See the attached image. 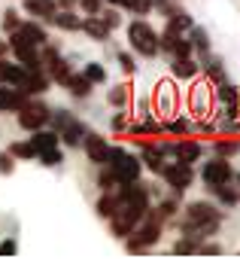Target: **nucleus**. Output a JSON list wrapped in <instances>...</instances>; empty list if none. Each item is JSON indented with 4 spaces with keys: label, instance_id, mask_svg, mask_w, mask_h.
<instances>
[{
    "label": "nucleus",
    "instance_id": "nucleus-1",
    "mask_svg": "<svg viewBox=\"0 0 240 259\" xmlns=\"http://www.w3.org/2000/svg\"><path fill=\"white\" fill-rule=\"evenodd\" d=\"M106 165L112 168V174L118 177V183H134V180H140V171H143L140 156L128 153L125 147H109Z\"/></svg>",
    "mask_w": 240,
    "mask_h": 259
},
{
    "label": "nucleus",
    "instance_id": "nucleus-2",
    "mask_svg": "<svg viewBox=\"0 0 240 259\" xmlns=\"http://www.w3.org/2000/svg\"><path fill=\"white\" fill-rule=\"evenodd\" d=\"M128 43H131V49H134L137 55H143V58L158 55V34H155V28H152L146 19H134V22L128 25Z\"/></svg>",
    "mask_w": 240,
    "mask_h": 259
},
{
    "label": "nucleus",
    "instance_id": "nucleus-3",
    "mask_svg": "<svg viewBox=\"0 0 240 259\" xmlns=\"http://www.w3.org/2000/svg\"><path fill=\"white\" fill-rule=\"evenodd\" d=\"M186 107H189V113H192L195 119L210 116V110H213V85H210L207 79L195 82V85L186 92Z\"/></svg>",
    "mask_w": 240,
    "mask_h": 259
},
{
    "label": "nucleus",
    "instance_id": "nucleus-4",
    "mask_svg": "<svg viewBox=\"0 0 240 259\" xmlns=\"http://www.w3.org/2000/svg\"><path fill=\"white\" fill-rule=\"evenodd\" d=\"M140 220H143V210L134 207V204H128V201H122V204L115 207V213L109 217V232H112L115 238H125V235H131V229H134Z\"/></svg>",
    "mask_w": 240,
    "mask_h": 259
},
{
    "label": "nucleus",
    "instance_id": "nucleus-5",
    "mask_svg": "<svg viewBox=\"0 0 240 259\" xmlns=\"http://www.w3.org/2000/svg\"><path fill=\"white\" fill-rule=\"evenodd\" d=\"M152 104H155L158 113H164V116H176V110H179V85H176V79H164V82H158Z\"/></svg>",
    "mask_w": 240,
    "mask_h": 259
},
{
    "label": "nucleus",
    "instance_id": "nucleus-6",
    "mask_svg": "<svg viewBox=\"0 0 240 259\" xmlns=\"http://www.w3.org/2000/svg\"><path fill=\"white\" fill-rule=\"evenodd\" d=\"M161 177H164V183H167L176 195L195 183V171H192V165H179V162H164Z\"/></svg>",
    "mask_w": 240,
    "mask_h": 259
},
{
    "label": "nucleus",
    "instance_id": "nucleus-7",
    "mask_svg": "<svg viewBox=\"0 0 240 259\" xmlns=\"http://www.w3.org/2000/svg\"><path fill=\"white\" fill-rule=\"evenodd\" d=\"M49 107L46 104H40V101H28L16 116H19V125L25 128V132H37V128H43V125H49Z\"/></svg>",
    "mask_w": 240,
    "mask_h": 259
},
{
    "label": "nucleus",
    "instance_id": "nucleus-8",
    "mask_svg": "<svg viewBox=\"0 0 240 259\" xmlns=\"http://www.w3.org/2000/svg\"><path fill=\"white\" fill-rule=\"evenodd\" d=\"M186 220L198 229H204L207 223H222V210H216V204L210 201H189L186 204Z\"/></svg>",
    "mask_w": 240,
    "mask_h": 259
},
{
    "label": "nucleus",
    "instance_id": "nucleus-9",
    "mask_svg": "<svg viewBox=\"0 0 240 259\" xmlns=\"http://www.w3.org/2000/svg\"><path fill=\"white\" fill-rule=\"evenodd\" d=\"M231 174H234V168H231L222 156H216L213 162H207V165L201 168V180H204V186H207V189L228 183V180H231Z\"/></svg>",
    "mask_w": 240,
    "mask_h": 259
},
{
    "label": "nucleus",
    "instance_id": "nucleus-10",
    "mask_svg": "<svg viewBox=\"0 0 240 259\" xmlns=\"http://www.w3.org/2000/svg\"><path fill=\"white\" fill-rule=\"evenodd\" d=\"M82 147H85V156H88V162H94V165H106V156H109V144H106V138L85 132V138H82Z\"/></svg>",
    "mask_w": 240,
    "mask_h": 259
},
{
    "label": "nucleus",
    "instance_id": "nucleus-11",
    "mask_svg": "<svg viewBox=\"0 0 240 259\" xmlns=\"http://www.w3.org/2000/svg\"><path fill=\"white\" fill-rule=\"evenodd\" d=\"M25 104H28V92L0 82V113H19Z\"/></svg>",
    "mask_w": 240,
    "mask_h": 259
},
{
    "label": "nucleus",
    "instance_id": "nucleus-12",
    "mask_svg": "<svg viewBox=\"0 0 240 259\" xmlns=\"http://www.w3.org/2000/svg\"><path fill=\"white\" fill-rule=\"evenodd\" d=\"M170 156L179 162V165H195L201 159V144L198 141H176L170 147Z\"/></svg>",
    "mask_w": 240,
    "mask_h": 259
},
{
    "label": "nucleus",
    "instance_id": "nucleus-13",
    "mask_svg": "<svg viewBox=\"0 0 240 259\" xmlns=\"http://www.w3.org/2000/svg\"><path fill=\"white\" fill-rule=\"evenodd\" d=\"M122 204V192H118V186H112V189H106V192H100V198H97V204H94V210H97V217H103V220H109L112 213H115V207Z\"/></svg>",
    "mask_w": 240,
    "mask_h": 259
},
{
    "label": "nucleus",
    "instance_id": "nucleus-14",
    "mask_svg": "<svg viewBox=\"0 0 240 259\" xmlns=\"http://www.w3.org/2000/svg\"><path fill=\"white\" fill-rule=\"evenodd\" d=\"M25 13L28 16H37L40 22H52L58 7H55V0H25Z\"/></svg>",
    "mask_w": 240,
    "mask_h": 259
},
{
    "label": "nucleus",
    "instance_id": "nucleus-15",
    "mask_svg": "<svg viewBox=\"0 0 240 259\" xmlns=\"http://www.w3.org/2000/svg\"><path fill=\"white\" fill-rule=\"evenodd\" d=\"M79 31H85L94 43H106V40H109V34H112V31L103 25V19H100V16H85V22H82V28H79Z\"/></svg>",
    "mask_w": 240,
    "mask_h": 259
},
{
    "label": "nucleus",
    "instance_id": "nucleus-16",
    "mask_svg": "<svg viewBox=\"0 0 240 259\" xmlns=\"http://www.w3.org/2000/svg\"><path fill=\"white\" fill-rule=\"evenodd\" d=\"M82 138H85V125H82L79 119H73L67 128H61V132H58V141H61L64 147H79Z\"/></svg>",
    "mask_w": 240,
    "mask_h": 259
},
{
    "label": "nucleus",
    "instance_id": "nucleus-17",
    "mask_svg": "<svg viewBox=\"0 0 240 259\" xmlns=\"http://www.w3.org/2000/svg\"><path fill=\"white\" fill-rule=\"evenodd\" d=\"M25 67L22 64H7V58H0V79H4L7 85H16V89H22V82H25Z\"/></svg>",
    "mask_w": 240,
    "mask_h": 259
},
{
    "label": "nucleus",
    "instance_id": "nucleus-18",
    "mask_svg": "<svg viewBox=\"0 0 240 259\" xmlns=\"http://www.w3.org/2000/svg\"><path fill=\"white\" fill-rule=\"evenodd\" d=\"M61 141H58V132H55V128H52V132H49V128L43 125V128H37V132H34V138H31V147L37 150V153H43V150H52V147H58Z\"/></svg>",
    "mask_w": 240,
    "mask_h": 259
},
{
    "label": "nucleus",
    "instance_id": "nucleus-19",
    "mask_svg": "<svg viewBox=\"0 0 240 259\" xmlns=\"http://www.w3.org/2000/svg\"><path fill=\"white\" fill-rule=\"evenodd\" d=\"M106 104L115 107V110H128V104H131V85H128V82L112 85V89L106 92Z\"/></svg>",
    "mask_w": 240,
    "mask_h": 259
},
{
    "label": "nucleus",
    "instance_id": "nucleus-20",
    "mask_svg": "<svg viewBox=\"0 0 240 259\" xmlns=\"http://www.w3.org/2000/svg\"><path fill=\"white\" fill-rule=\"evenodd\" d=\"M170 76L173 79H195L198 76V61H192V58H173Z\"/></svg>",
    "mask_w": 240,
    "mask_h": 259
},
{
    "label": "nucleus",
    "instance_id": "nucleus-21",
    "mask_svg": "<svg viewBox=\"0 0 240 259\" xmlns=\"http://www.w3.org/2000/svg\"><path fill=\"white\" fill-rule=\"evenodd\" d=\"M64 85H67V92H70L73 98H88V95H91V89H94V85L85 79V73H70Z\"/></svg>",
    "mask_w": 240,
    "mask_h": 259
},
{
    "label": "nucleus",
    "instance_id": "nucleus-22",
    "mask_svg": "<svg viewBox=\"0 0 240 259\" xmlns=\"http://www.w3.org/2000/svg\"><path fill=\"white\" fill-rule=\"evenodd\" d=\"M52 25L61 28V31H79V28H82V19H79L73 10H58L55 19H52Z\"/></svg>",
    "mask_w": 240,
    "mask_h": 259
},
{
    "label": "nucleus",
    "instance_id": "nucleus-23",
    "mask_svg": "<svg viewBox=\"0 0 240 259\" xmlns=\"http://www.w3.org/2000/svg\"><path fill=\"white\" fill-rule=\"evenodd\" d=\"M19 34L28 40V43H34V46H43L49 37H46V31H43V25H37V22H22L19 25Z\"/></svg>",
    "mask_w": 240,
    "mask_h": 259
},
{
    "label": "nucleus",
    "instance_id": "nucleus-24",
    "mask_svg": "<svg viewBox=\"0 0 240 259\" xmlns=\"http://www.w3.org/2000/svg\"><path fill=\"white\" fill-rule=\"evenodd\" d=\"M189 43H192V49H198L201 55H207V52H210V34H207V28L192 25V28H189Z\"/></svg>",
    "mask_w": 240,
    "mask_h": 259
},
{
    "label": "nucleus",
    "instance_id": "nucleus-25",
    "mask_svg": "<svg viewBox=\"0 0 240 259\" xmlns=\"http://www.w3.org/2000/svg\"><path fill=\"white\" fill-rule=\"evenodd\" d=\"M164 162H167V159H164L161 153H155V150H152L149 144L143 147V153H140V165H143V168H149L152 174H161V168H164Z\"/></svg>",
    "mask_w": 240,
    "mask_h": 259
},
{
    "label": "nucleus",
    "instance_id": "nucleus-26",
    "mask_svg": "<svg viewBox=\"0 0 240 259\" xmlns=\"http://www.w3.org/2000/svg\"><path fill=\"white\" fill-rule=\"evenodd\" d=\"M213 98H216L219 104H240V92H237V85H231V82H216Z\"/></svg>",
    "mask_w": 240,
    "mask_h": 259
},
{
    "label": "nucleus",
    "instance_id": "nucleus-27",
    "mask_svg": "<svg viewBox=\"0 0 240 259\" xmlns=\"http://www.w3.org/2000/svg\"><path fill=\"white\" fill-rule=\"evenodd\" d=\"M179 37H183V34H179L176 28H170V25H167V28L158 34V52H167V55H170V52H173V46L179 43Z\"/></svg>",
    "mask_w": 240,
    "mask_h": 259
},
{
    "label": "nucleus",
    "instance_id": "nucleus-28",
    "mask_svg": "<svg viewBox=\"0 0 240 259\" xmlns=\"http://www.w3.org/2000/svg\"><path fill=\"white\" fill-rule=\"evenodd\" d=\"M16 162L22 159V162H28V159H37V150L31 147V141H16V144H10V150H7Z\"/></svg>",
    "mask_w": 240,
    "mask_h": 259
},
{
    "label": "nucleus",
    "instance_id": "nucleus-29",
    "mask_svg": "<svg viewBox=\"0 0 240 259\" xmlns=\"http://www.w3.org/2000/svg\"><path fill=\"white\" fill-rule=\"evenodd\" d=\"M161 132H167V135H189L192 122H186L183 116H167V122L161 125Z\"/></svg>",
    "mask_w": 240,
    "mask_h": 259
},
{
    "label": "nucleus",
    "instance_id": "nucleus-30",
    "mask_svg": "<svg viewBox=\"0 0 240 259\" xmlns=\"http://www.w3.org/2000/svg\"><path fill=\"white\" fill-rule=\"evenodd\" d=\"M204 70H207V82H225V64L219 61V58H207V64H204Z\"/></svg>",
    "mask_w": 240,
    "mask_h": 259
},
{
    "label": "nucleus",
    "instance_id": "nucleus-31",
    "mask_svg": "<svg viewBox=\"0 0 240 259\" xmlns=\"http://www.w3.org/2000/svg\"><path fill=\"white\" fill-rule=\"evenodd\" d=\"M82 73H85V79H88L91 85H100V82H106V67H103V64H97V61H88Z\"/></svg>",
    "mask_w": 240,
    "mask_h": 259
},
{
    "label": "nucleus",
    "instance_id": "nucleus-32",
    "mask_svg": "<svg viewBox=\"0 0 240 259\" xmlns=\"http://www.w3.org/2000/svg\"><path fill=\"white\" fill-rule=\"evenodd\" d=\"M213 153L222 156V159H228V156H237L240 153V144L237 141H228V138H219V141H213Z\"/></svg>",
    "mask_w": 240,
    "mask_h": 259
},
{
    "label": "nucleus",
    "instance_id": "nucleus-33",
    "mask_svg": "<svg viewBox=\"0 0 240 259\" xmlns=\"http://www.w3.org/2000/svg\"><path fill=\"white\" fill-rule=\"evenodd\" d=\"M37 159H40V165H46V168H55V165H61V162H64V153H61L58 147H52V150H43V153H37Z\"/></svg>",
    "mask_w": 240,
    "mask_h": 259
},
{
    "label": "nucleus",
    "instance_id": "nucleus-34",
    "mask_svg": "<svg viewBox=\"0 0 240 259\" xmlns=\"http://www.w3.org/2000/svg\"><path fill=\"white\" fill-rule=\"evenodd\" d=\"M0 25H4V31H7V34H13V31L22 25L19 10H13V7H10V10H4V16H0Z\"/></svg>",
    "mask_w": 240,
    "mask_h": 259
},
{
    "label": "nucleus",
    "instance_id": "nucleus-35",
    "mask_svg": "<svg viewBox=\"0 0 240 259\" xmlns=\"http://www.w3.org/2000/svg\"><path fill=\"white\" fill-rule=\"evenodd\" d=\"M115 61H118V70H122L125 76H134V73H137V61H134L131 52H118Z\"/></svg>",
    "mask_w": 240,
    "mask_h": 259
},
{
    "label": "nucleus",
    "instance_id": "nucleus-36",
    "mask_svg": "<svg viewBox=\"0 0 240 259\" xmlns=\"http://www.w3.org/2000/svg\"><path fill=\"white\" fill-rule=\"evenodd\" d=\"M112 186H118V177H115V174H112V168L106 165V168L97 174V189H100V192H106V189H112Z\"/></svg>",
    "mask_w": 240,
    "mask_h": 259
},
{
    "label": "nucleus",
    "instance_id": "nucleus-37",
    "mask_svg": "<svg viewBox=\"0 0 240 259\" xmlns=\"http://www.w3.org/2000/svg\"><path fill=\"white\" fill-rule=\"evenodd\" d=\"M118 7H125V10H131L134 16H146L149 10H152V0H122Z\"/></svg>",
    "mask_w": 240,
    "mask_h": 259
},
{
    "label": "nucleus",
    "instance_id": "nucleus-38",
    "mask_svg": "<svg viewBox=\"0 0 240 259\" xmlns=\"http://www.w3.org/2000/svg\"><path fill=\"white\" fill-rule=\"evenodd\" d=\"M76 116H70L67 110H55V113H49V122H52V128L55 132H61V128H67L70 122H73Z\"/></svg>",
    "mask_w": 240,
    "mask_h": 259
},
{
    "label": "nucleus",
    "instance_id": "nucleus-39",
    "mask_svg": "<svg viewBox=\"0 0 240 259\" xmlns=\"http://www.w3.org/2000/svg\"><path fill=\"white\" fill-rule=\"evenodd\" d=\"M176 210H179L176 198H164V201H161V204L155 207V213L161 217V223H164V220H173V213H176Z\"/></svg>",
    "mask_w": 240,
    "mask_h": 259
},
{
    "label": "nucleus",
    "instance_id": "nucleus-40",
    "mask_svg": "<svg viewBox=\"0 0 240 259\" xmlns=\"http://www.w3.org/2000/svg\"><path fill=\"white\" fill-rule=\"evenodd\" d=\"M198 247H201V241L186 235L183 241H176V244H173V253H198Z\"/></svg>",
    "mask_w": 240,
    "mask_h": 259
},
{
    "label": "nucleus",
    "instance_id": "nucleus-41",
    "mask_svg": "<svg viewBox=\"0 0 240 259\" xmlns=\"http://www.w3.org/2000/svg\"><path fill=\"white\" fill-rule=\"evenodd\" d=\"M97 16H100V19H103V25H106V28H109V31H115V28H118V25H122V16H118V10H100V13H97Z\"/></svg>",
    "mask_w": 240,
    "mask_h": 259
},
{
    "label": "nucleus",
    "instance_id": "nucleus-42",
    "mask_svg": "<svg viewBox=\"0 0 240 259\" xmlns=\"http://www.w3.org/2000/svg\"><path fill=\"white\" fill-rule=\"evenodd\" d=\"M16 171V159L10 156V153H4V150H0V174H4V177H10Z\"/></svg>",
    "mask_w": 240,
    "mask_h": 259
},
{
    "label": "nucleus",
    "instance_id": "nucleus-43",
    "mask_svg": "<svg viewBox=\"0 0 240 259\" xmlns=\"http://www.w3.org/2000/svg\"><path fill=\"white\" fill-rule=\"evenodd\" d=\"M112 132H115V135L128 132V113H125V110H118V113L112 116Z\"/></svg>",
    "mask_w": 240,
    "mask_h": 259
},
{
    "label": "nucleus",
    "instance_id": "nucleus-44",
    "mask_svg": "<svg viewBox=\"0 0 240 259\" xmlns=\"http://www.w3.org/2000/svg\"><path fill=\"white\" fill-rule=\"evenodd\" d=\"M192 52H195V49H192V43L179 37V43L173 46V52H170V55H173V58H192Z\"/></svg>",
    "mask_w": 240,
    "mask_h": 259
},
{
    "label": "nucleus",
    "instance_id": "nucleus-45",
    "mask_svg": "<svg viewBox=\"0 0 240 259\" xmlns=\"http://www.w3.org/2000/svg\"><path fill=\"white\" fill-rule=\"evenodd\" d=\"M16 253H19V241L16 238L0 241V256H16Z\"/></svg>",
    "mask_w": 240,
    "mask_h": 259
},
{
    "label": "nucleus",
    "instance_id": "nucleus-46",
    "mask_svg": "<svg viewBox=\"0 0 240 259\" xmlns=\"http://www.w3.org/2000/svg\"><path fill=\"white\" fill-rule=\"evenodd\" d=\"M79 10L85 16H97L100 13V0H79Z\"/></svg>",
    "mask_w": 240,
    "mask_h": 259
},
{
    "label": "nucleus",
    "instance_id": "nucleus-47",
    "mask_svg": "<svg viewBox=\"0 0 240 259\" xmlns=\"http://www.w3.org/2000/svg\"><path fill=\"white\" fill-rule=\"evenodd\" d=\"M240 116V104H225V119H237Z\"/></svg>",
    "mask_w": 240,
    "mask_h": 259
},
{
    "label": "nucleus",
    "instance_id": "nucleus-48",
    "mask_svg": "<svg viewBox=\"0 0 240 259\" xmlns=\"http://www.w3.org/2000/svg\"><path fill=\"white\" fill-rule=\"evenodd\" d=\"M198 253H222V247H219V244H201Z\"/></svg>",
    "mask_w": 240,
    "mask_h": 259
},
{
    "label": "nucleus",
    "instance_id": "nucleus-49",
    "mask_svg": "<svg viewBox=\"0 0 240 259\" xmlns=\"http://www.w3.org/2000/svg\"><path fill=\"white\" fill-rule=\"evenodd\" d=\"M137 113H140L143 119H146V116H152V113H149V101H137Z\"/></svg>",
    "mask_w": 240,
    "mask_h": 259
},
{
    "label": "nucleus",
    "instance_id": "nucleus-50",
    "mask_svg": "<svg viewBox=\"0 0 240 259\" xmlns=\"http://www.w3.org/2000/svg\"><path fill=\"white\" fill-rule=\"evenodd\" d=\"M73 4H76V0H55L58 10H73Z\"/></svg>",
    "mask_w": 240,
    "mask_h": 259
},
{
    "label": "nucleus",
    "instance_id": "nucleus-51",
    "mask_svg": "<svg viewBox=\"0 0 240 259\" xmlns=\"http://www.w3.org/2000/svg\"><path fill=\"white\" fill-rule=\"evenodd\" d=\"M10 55V43L7 40H0V58H7Z\"/></svg>",
    "mask_w": 240,
    "mask_h": 259
},
{
    "label": "nucleus",
    "instance_id": "nucleus-52",
    "mask_svg": "<svg viewBox=\"0 0 240 259\" xmlns=\"http://www.w3.org/2000/svg\"><path fill=\"white\" fill-rule=\"evenodd\" d=\"M231 180L237 183V195H240V174H231Z\"/></svg>",
    "mask_w": 240,
    "mask_h": 259
},
{
    "label": "nucleus",
    "instance_id": "nucleus-53",
    "mask_svg": "<svg viewBox=\"0 0 240 259\" xmlns=\"http://www.w3.org/2000/svg\"><path fill=\"white\" fill-rule=\"evenodd\" d=\"M106 4H112V7H118V4H122V0H106Z\"/></svg>",
    "mask_w": 240,
    "mask_h": 259
},
{
    "label": "nucleus",
    "instance_id": "nucleus-54",
    "mask_svg": "<svg viewBox=\"0 0 240 259\" xmlns=\"http://www.w3.org/2000/svg\"><path fill=\"white\" fill-rule=\"evenodd\" d=\"M0 82H4V79H0Z\"/></svg>",
    "mask_w": 240,
    "mask_h": 259
}]
</instances>
